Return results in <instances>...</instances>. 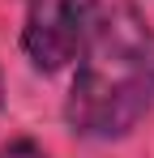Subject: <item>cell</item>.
<instances>
[{
    "label": "cell",
    "mask_w": 154,
    "mask_h": 158,
    "mask_svg": "<svg viewBox=\"0 0 154 158\" xmlns=\"http://www.w3.org/2000/svg\"><path fill=\"white\" fill-rule=\"evenodd\" d=\"M154 107V30L133 4H116L86 39L64 120L81 137H124Z\"/></svg>",
    "instance_id": "cell-1"
},
{
    "label": "cell",
    "mask_w": 154,
    "mask_h": 158,
    "mask_svg": "<svg viewBox=\"0 0 154 158\" xmlns=\"http://www.w3.org/2000/svg\"><path fill=\"white\" fill-rule=\"evenodd\" d=\"M94 30V0H30L22 43L34 69L56 73L73 60Z\"/></svg>",
    "instance_id": "cell-2"
},
{
    "label": "cell",
    "mask_w": 154,
    "mask_h": 158,
    "mask_svg": "<svg viewBox=\"0 0 154 158\" xmlns=\"http://www.w3.org/2000/svg\"><path fill=\"white\" fill-rule=\"evenodd\" d=\"M0 158H47L34 141H13V145H4L0 150Z\"/></svg>",
    "instance_id": "cell-3"
}]
</instances>
